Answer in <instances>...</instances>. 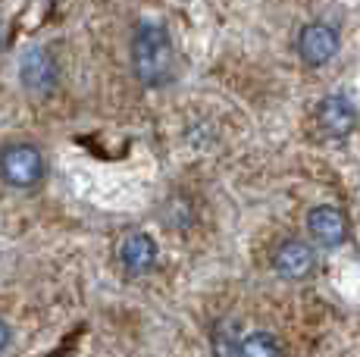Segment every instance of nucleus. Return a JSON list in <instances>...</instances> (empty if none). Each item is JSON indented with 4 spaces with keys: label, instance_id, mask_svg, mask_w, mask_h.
Listing matches in <instances>:
<instances>
[{
    "label": "nucleus",
    "instance_id": "20e7f679",
    "mask_svg": "<svg viewBox=\"0 0 360 357\" xmlns=\"http://www.w3.org/2000/svg\"><path fill=\"white\" fill-rule=\"evenodd\" d=\"M316 266V254L307 242H297V238H288L282 242L273 254V270L279 273L288 283H297V279H307Z\"/></svg>",
    "mask_w": 360,
    "mask_h": 357
},
{
    "label": "nucleus",
    "instance_id": "f257e3e1",
    "mask_svg": "<svg viewBox=\"0 0 360 357\" xmlns=\"http://www.w3.org/2000/svg\"><path fill=\"white\" fill-rule=\"evenodd\" d=\"M131 66H135V75L141 79V85L148 88H160L172 79L176 53H172L169 32L160 22L144 19L135 29V38H131Z\"/></svg>",
    "mask_w": 360,
    "mask_h": 357
},
{
    "label": "nucleus",
    "instance_id": "6e6552de",
    "mask_svg": "<svg viewBox=\"0 0 360 357\" xmlns=\"http://www.w3.org/2000/svg\"><path fill=\"white\" fill-rule=\"evenodd\" d=\"M120 260L131 276H144L157 264V242L150 235H144V232H131L120 245Z\"/></svg>",
    "mask_w": 360,
    "mask_h": 357
},
{
    "label": "nucleus",
    "instance_id": "1a4fd4ad",
    "mask_svg": "<svg viewBox=\"0 0 360 357\" xmlns=\"http://www.w3.org/2000/svg\"><path fill=\"white\" fill-rule=\"evenodd\" d=\"M238 357H285L273 332H251L238 342Z\"/></svg>",
    "mask_w": 360,
    "mask_h": 357
},
{
    "label": "nucleus",
    "instance_id": "423d86ee",
    "mask_svg": "<svg viewBox=\"0 0 360 357\" xmlns=\"http://www.w3.org/2000/svg\"><path fill=\"white\" fill-rule=\"evenodd\" d=\"M316 122H320L323 135H329V138H345V135H351L357 126V110L345 94H329V98H323L320 107H316Z\"/></svg>",
    "mask_w": 360,
    "mask_h": 357
},
{
    "label": "nucleus",
    "instance_id": "7ed1b4c3",
    "mask_svg": "<svg viewBox=\"0 0 360 357\" xmlns=\"http://www.w3.org/2000/svg\"><path fill=\"white\" fill-rule=\"evenodd\" d=\"M338 51V32L326 22H310L297 35V53L307 66H323L335 57Z\"/></svg>",
    "mask_w": 360,
    "mask_h": 357
},
{
    "label": "nucleus",
    "instance_id": "9b49d317",
    "mask_svg": "<svg viewBox=\"0 0 360 357\" xmlns=\"http://www.w3.org/2000/svg\"><path fill=\"white\" fill-rule=\"evenodd\" d=\"M0 47H4V35H0Z\"/></svg>",
    "mask_w": 360,
    "mask_h": 357
},
{
    "label": "nucleus",
    "instance_id": "9d476101",
    "mask_svg": "<svg viewBox=\"0 0 360 357\" xmlns=\"http://www.w3.org/2000/svg\"><path fill=\"white\" fill-rule=\"evenodd\" d=\"M6 345H10V326H6V323L0 320V351H4Z\"/></svg>",
    "mask_w": 360,
    "mask_h": 357
},
{
    "label": "nucleus",
    "instance_id": "f03ea898",
    "mask_svg": "<svg viewBox=\"0 0 360 357\" xmlns=\"http://www.w3.org/2000/svg\"><path fill=\"white\" fill-rule=\"evenodd\" d=\"M0 176L13 188H32L44 176V157L32 144H10L0 154Z\"/></svg>",
    "mask_w": 360,
    "mask_h": 357
},
{
    "label": "nucleus",
    "instance_id": "39448f33",
    "mask_svg": "<svg viewBox=\"0 0 360 357\" xmlns=\"http://www.w3.org/2000/svg\"><path fill=\"white\" fill-rule=\"evenodd\" d=\"M19 75H22V85L34 94H47L57 85V60L51 57L47 47H29L19 63Z\"/></svg>",
    "mask_w": 360,
    "mask_h": 357
},
{
    "label": "nucleus",
    "instance_id": "0eeeda50",
    "mask_svg": "<svg viewBox=\"0 0 360 357\" xmlns=\"http://www.w3.org/2000/svg\"><path fill=\"white\" fill-rule=\"evenodd\" d=\"M307 232L323 248H338L348 238V219L332 204H320V207H314L307 214Z\"/></svg>",
    "mask_w": 360,
    "mask_h": 357
}]
</instances>
